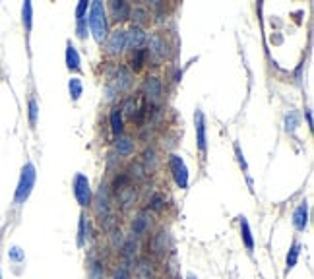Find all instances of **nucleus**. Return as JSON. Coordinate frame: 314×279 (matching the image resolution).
<instances>
[{"mask_svg": "<svg viewBox=\"0 0 314 279\" xmlns=\"http://www.w3.org/2000/svg\"><path fill=\"white\" fill-rule=\"evenodd\" d=\"M89 29L95 37L97 43H101L105 37H107V12H105L103 2L95 0L89 8Z\"/></svg>", "mask_w": 314, "mask_h": 279, "instance_id": "obj_1", "label": "nucleus"}, {"mask_svg": "<svg viewBox=\"0 0 314 279\" xmlns=\"http://www.w3.org/2000/svg\"><path fill=\"white\" fill-rule=\"evenodd\" d=\"M35 178H37V171H35V167L31 163H27L22 169V174H19V183H17L16 196H14L16 204H24L29 198V194H31L35 186Z\"/></svg>", "mask_w": 314, "mask_h": 279, "instance_id": "obj_2", "label": "nucleus"}, {"mask_svg": "<svg viewBox=\"0 0 314 279\" xmlns=\"http://www.w3.org/2000/svg\"><path fill=\"white\" fill-rule=\"evenodd\" d=\"M169 167L171 173L179 188H186L188 186V167L184 163V159L181 155H171L169 157Z\"/></svg>", "mask_w": 314, "mask_h": 279, "instance_id": "obj_3", "label": "nucleus"}, {"mask_svg": "<svg viewBox=\"0 0 314 279\" xmlns=\"http://www.w3.org/2000/svg\"><path fill=\"white\" fill-rule=\"evenodd\" d=\"M74 196L82 208L91 204V186H89V178L86 174L80 173L74 176Z\"/></svg>", "mask_w": 314, "mask_h": 279, "instance_id": "obj_4", "label": "nucleus"}, {"mask_svg": "<svg viewBox=\"0 0 314 279\" xmlns=\"http://www.w3.org/2000/svg\"><path fill=\"white\" fill-rule=\"evenodd\" d=\"M146 31L140 26H132L128 31H126V45L130 47L132 51H142V47L146 43Z\"/></svg>", "mask_w": 314, "mask_h": 279, "instance_id": "obj_5", "label": "nucleus"}, {"mask_svg": "<svg viewBox=\"0 0 314 279\" xmlns=\"http://www.w3.org/2000/svg\"><path fill=\"white\" fill-rule=\"evenodd\" d=\"M124 47H126V31H122V29L113 31L109 41H107V52L109 54H121L124 51Z\"/></svg>", "mask_w": 314, "mask_h": 279, "instance_id": "obj_6", "label": "nucleus"}, {"mask_svg": "<svg viewBox=\"0 0 314 279\" xmlns=\"http://www.w3.org/2000/svg\"><path fill=\"white\" fill-rule=\"evenodd\" d=\"M149 52H151L155 58H165V56H169L165 39H163L159 33H153L149 37Z\"/></svg>", "mask_w": 314, "mask_h": 279, "instance_id": "obj_7", "label": "nucleus"}, {"mask_svg": "<svg viewBox=\"0 0 314 279\" xmlns=\"http://www.w3.org/2000/svg\"><path fill=\"white\" fill-rule=\"evenodd\" d=\"M194 124H196V142L200 151H206V121H204V113L196 111L194 114Z\"/></svg>", "mask_w": 314, "mask_h": 279, "instance_id": "obj_8", "label": "nucleus"}, {"mask_svg": "<svg viewBox=\"0 0 314 279\" xmlns=\"http://www.w3.org/2000/svg\"><path fill=\"white\" fill-rule=\"evenodd\" d=\"M306 223H308V206L303 202V204L295 209V213H293V225H295L299 231H305Z\"/></svg>", "mask_w": 314, "mask_h": 279, "instance_id": "obj_9", "label": "nucleus"}, {"mask_svg": "<svg viewBox=\"0 0 314 279\" xmlns=\"http://www.w3.org/2000/svg\"><path fill=\"white\" fill-rule=\"evenodd\" d=\"M144 93L151 99V101H157L161 97V82L157 78H148L146 84H144Z\"/></svg>", "mask_w": 314, "mask_h": 279, "instance_id": "obj_10", "label": "nucleus"}, {"mask_svg": "<svg viewBox=\"0 0 314 279\" xmlns=\"http://www.w3.org/2000/svg\"><path fill=\"white\" fill-rule=\"evenodd\" d=\"M111 10H113V17L116 22H124V19H128L130 17V6L126 4V2H113L111 4Z\"/></svg>", "mask_w": 314, "mask_h": 279, "instance_id": "obj_11", "label": "nucleus"}, {"mask_svg": "<svg viewBox=\"0 0 314 279\" xmlns=\"http://www.w3.org/2000/svg\"><path fill=\"white\" fill-rule=\"evenodd\" d=\"M95 211L97 215L103 219L109 215V196H107V190L101 188L99 194H97V206H95Z\"/></svg>", "mask_w": 314, "mask_h": 279, "instance_id": "obj_12", "label": "nucleus"}, {"mask_svg": "<svg viewBox=\"0 0 314 279\" xmlns=\"http://www.w3.org/2000/svg\"><path fill=\"white\" fill-rule=\"evenodd\" d=\"M66 66H68L70 70L80 68V54L72 43H68V47H66Z\"/></svg>", "mask_w": 314, "mask_h": 279, "instance_id": "obj_13", "label": "nucleus"}, {"mask_svg": "<svg viewBox=\"0 0 314 279\" xmlns=\"http://www.w3.org/2000/svg\"><path fill=\"white\" fill-rule=\"evenodd\" d=\"M241 235H243V243L248 250H254V238L252 233H250V227H248V221L244 217H241Z\"/></svg>", "mask_w": 314, "mask_h": 279, "instance_id": "obj_14", "label": "nucleus"}, {"mask_svg": "<svg viewBox=\"0 0 314 279\" xmlns=\"http://www.w3.org/2000/svg\"><path fill=\"white\" fill-rule=\"evenodd\" d=\"M132 149H134V142H132V138H128V136L119 138V142H116V151H119V155H130Z\"/></svg>", "mask_w": 314, "mask_h": 279, "instance_id": "obj_15", "label": "nucleus"}, {"mask_svg": "<svg viewBox=\"0 0 314 279\" xmlns=\"http://www.w3.org/2000/svg\"><path fill=\"white\" fill-rule=\"evenodd\" d=\"M148 225H149L148 217H146V213L142 211V213H138V217L134 219V223H132V231H134L136 235H142V233L148 229Z\"/></svg>", "mask_w": 314, "mask_h": 279, "instance_id": "obj_16", "label": "nucleus"}, {"mask_svg": "<svg viewBox=\"0 0 314 279\" xmlns=\"http://www.w3.org/2000/svg\"><path fill=\"white\" fill-rule=\"evenodd\" d=\"M111 128H113L114 134H121L122 132V109H113L111 113Z\"/></svg>", "mask_w": 314, "mask_h": 279, "instance_id": "obj_17", "label": "nucleus"}, {"mask_svg": "<svg viewBox=\"0 0 314 279\" xmlns=\"http://www.w3.org/2000/svg\"><path fill=\"white\" fill-rule=\"evenodd\" d=\"M68 91H70V97L76 101V99H80V95H82V91H84V86H82V79L80 78H72L68 82Z\"/></svg>", "mask_w": 314, "mask_h": 279, "instance_id": "obj_18", "label": "nucleus"}, {"mask_svg": "<svg viewBox=\"0 0 314 279\" xmlns=\"http://www.w3.org/2000/svg\"><path fill=\"white\" fill-rule=\"evenodd\" d=\"M299 254H301V246H299V244H293V248H291L287 254V271L295 268L297 260H299Z\"/></svg>", "mask_w": 314, "mask_h": 279, "instance_id": "obj_19", "label": "nucleus"}, {"mask_svg": "<svg viewBox=\"0 0 314 279\" xmlns=\"http://www.w3.org/2000/svg\"><path fill=\"white\" fill-rule=\"evenodd\" d=\"M119 76H121V79H119V89H126V87L130 86V74L126 72L124 68H121L119 70Z\"/></svg>", "mask_w": 314, "mask_h": 279, "instance_id": "obj_20", "label": "nucleus"}, {"mask_svg": "<svg viewBox=\"0 0 314 279\" xmlns=\"http://www.w3.org/2000/svg\"><path fill=\"white\" fill-rule=\"evenodd\" d=\"M24 24L27 29H31V4L29 2L24 4Z\"/></svg>", "mask_w": 314, "mask_h": 279, "instance_id": "obj_21", "label": "nucleus"}, {"mask_svg": "<svg viewBox=\"0 0 314 279\" xmlns=\"http://www.w3.org/2000/svg\"><path fill=\"white\" fill-rule=\"evenodd\" d=\"M29 121H31V124H37V103H35L33 99L29 101Z\"/></svg>", "mask_w": 314, "mask_h": 279, "instance_id": "obj_22", "label": "nucleus"}, {"mask_svg": "<svg viewBox=\"0 0 314 279\" xmlns=\"http://www.w3.org/2000/svg\"><path fill=\"white\" fill-rule=\"evenodd\" d=\"M84 241H86V215H82V217H80V238H78V243L84 244Z\"/></svg>", "mask_w": 314, "mask_h": 279, "instance_id": "obj_23", "label": "nucleus"}, {"mask_svg": "<svg viewBox=\"0 0 314 279\" xmlns=\"http://www.w3.org/2000/svg\"><path fill=\"white\" fill-rule=\"evenodd\" d=\"M142 62H144V51H136V58H132V68L140 70L142 68Z\"/></svg>", "mask_w": 314, "mask_h": 279, "instance_id": "obj_24", "label": "nucleus"}, {"mask_svg": "<svg viewBox=\"0 0 314 279\" xmlns=\"http://www.w3.org/2000/svg\"><path fill=\"white\" fill-rule=\"evenodd\" d=\"M86 10H87V0H82V2L78 4V8H76V16H78V19H86V17H84Z\"/></svg>", "mask_w": 314, "mask_h": 279, "instance_id": "obj_25", "label": "nucleus"}, {"mask_svg": "<svg viewBox=\"0 0 314 279\" xmlns=\"http://www.w3.org/2000/svg\"><path fill=\"white\" fill-rule=\"evenodd\" d=\"M287 130H295V126H297V114L295 113H291L287 114Z\"/></svg>", "mask_w": 314, "mask_h": 279, "instance_id": "obj_26", "label": "nucleus"}, {"mask_svg": "<svg viewBox=\"0 0 314 279\" xmlns=\"http://www.w3.org/2000/svg\"><path fill=\"white\" fill-rule=\"evenodd\" d=\"M161 204H163V198H161V196H153V200H151V204H149V208L159 211V209H161Z\"/></svg>", "mask_w": 314, "mask_h": 279, "instance_id": "obj_27", "label": "nucleus"}, {"mask_svg": "<svg viewBox=\"0 0 314 279\" xmlns=\"http://www.w3.org/2000/svg\"><path fill=\"white\" fill-rule=\"evenodd\" d=\"M146 16H148V14H146L144 10H134V19H136V22H140V24L146 19Z\"/></svg>", "mask_w": 314, "mask_h": 279, "instance_id": "obj_28", "label": "nucleus"}, {"mask_svg": "<svg viewBox=\"0 0 314 279\" xmlns=\"http://www.w3.org/2000/svg\"><path fill=\"white\" fill-rule=\"evenodd\" d=\"M10 256H12L14 260H22V256H24V254H22V250H19V248H12V250H10Z\"/></svg>", "mask_w": 314, "mask_h": 279, "instance_id": "obj_29", "label": "nucleus"}, {"mask_svg": "<svg viewBox=\"0 0 314 279\" xmlns=\"http://www.w3.org/2000/svg\"><path fill=\"white\" fill-rule=\"evenodd\" d=\"M114 279H128V273H126V270H119L116 273H114Z\"/></svg>", "mask_w": 314, "mask_h": 279, "instance_id": "obj_30", "label": "nucleus"}, {"mask_svg": "<svg viewBox=\"0 0 314 279\" xmlns=\"http://www.w3.org/2000/svg\"><path fill=\"white\" fill-rule=\"evenodd\" d=\"M237 155H239V161H241V165H243V169H246V161H244L243 153H241V148L237 146Z\"/></svg>", "mask_w": 314, "mask_h": 279, "instance_id": "obj_31", "label": "nucleus"}, {"mask_svg": "<svg viewBox=\"0 0 314 279\" xmlns=\"http://www.w3.org/2000/svg\"><path fill=\"white\" fill-rule=\"evenodd\" d=\"M306 121H308V126H312V114H310V111H306Z\"/></svg>", "mask_w": 314, "mask_h": 279, "instance_id": "obj_32", "label": "nucleus"}, {"mask_svg": "<svg viewBox=\"0 0 314 279\" xmlns=\"http://www.w3.org/2000/svg\"><path fill=\"white\" fill-rule=\"evenodd\" d=\"M188 279H196V277H194V275H190V277H188Z\"/></svg>", "mask_w": 314, "mask_h": 279, "instance_id": "obj_33", "label": "nucleus"}, {"mask_svg": "<svg viewBox=\"0 0 314 279\" xmlns=\"http://www.w3.org/2000/svg\"><path fill=\"white\" fill-rule=\"evenodd\" d=\"M0 279H2V275H0Z\"/></svg>", "mask_w": 314, "mask_h": 279, "instance_id": "obj_34", "label": "nucleus"}]
</instances>
